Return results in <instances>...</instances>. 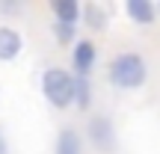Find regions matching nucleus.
<instances>
[{"mask_svg":"<svg viewBox=\"0 0 160 154\" xmlns=\"http://www.w3.org/2000/svg\"><path fill=\"white\" fill-rule=\"evenodd\" d=\"M24 51V36L9 24H0V62H12Z\"/></svg>","mask_w":160,"mask_h":154,"instance_id":"5","label":"nucleus"},{"mask_svg":"<svg viewBox=\"0 0 160 154\" xmlns=\"http://www.w3.org/2000/svg\"><path fill=\"white\" fill-rule=\"evenodd\" d=\"M42 95L51 107L57 110H68L74 104V74L59 65H51V68L42 71Z\"/></svg>","mask_w":160,"mask_h":154,"instance_id":"2","label":"nucleus"},{"mask_svg":"<svg viewBox=\"0 0 160 154\" xmlns=\"http://www.w3.org/2000/svg\"><path fill=\"white\" fill-rule=\"evenodd\" d=\"M74 107L89 110L92 107V83L89 77H74Z\"/></svg>","mask_w":160,"mask_h":154,"instance_id":"10","label":"nucleus"},{"mask_svg":"<svg viewBox=\"0 0 160 154\" xmlns=\"http://www.w3.org/2000/svg\"><path fill=\"white\" fill-rule=\"evenodd\" d=\"M21 3H0V15H18Z\"/></svg>","mask_w":160,"mask_h":154,"instance_id":"12","label":"nucleus"},{"mask_svg":"<svg viewBox=\"0 0 160 154\" xmlns=\"http://www.w3.org/2000/svg\"><path fill=\"white\" fill-rule=\"evenodd\" d=\"M53 15H57L59 24H71V27H77L80 21H83V6L77 3V0H53Z\"/></svg>","mask_w":160,"mask_h":154,"instance_id":"8","label":"nucleus"},{"mask_svg":"<svg viewBox=\"0 0 160 154\" xmlns=\"http://www.w3.org/2000/svg\"><path fill=\"white\" fill-rule=\"evenodd\" d=\"M53 30V39L59 42V45H71V42H77V27H71V24H51Z\"/></svg>","mask_w":160,"mask_h":154,"instance_id":"11","label":"nucleus"},{"mask_svg":"<svg viewBox=\"0 0 160 154\" xmlns=\"http://www.w3.org/2000/svg\"><path fill=\"white\" fill-rule=\"evenodd\" d=\"M0 154H9V142H6V133L0 131Z\"/></svg>","mask_w":160,"mask_h":154,"instance_id":"13","label":"nucleus"},{"mask_svg":"<svg viewBox=\"0 0 160 154\" xmlns=\"http://www.w3.org/2000/svg\"><path fill=\"white\" fill-rule=\"evenodd\" d=\"M98 59V47L92 39H77L74 51H71V65H74V77H89Z\"/></svg>","mask_w":160,"mask_h":154,"instance_id":"4","label":"nucleus"},{"mask_svg":"<svg viewBox=\"0 0 160 154\" xmlns=\"http://www.w3.org/2000/svg\"><path fill=\"white\" fill-rule=\"evenodd\" d=\"M157 12H160V6H157Z\"/></svg>","mask_w":160,"mask_h":154,"instance_id":"14","label":"nucleus"},{"mask_svg":"<svg viewBox=\"0 0 160 154\" xmlns=\"http://www.w3.org/2000/svg\"><path fill=\"white\" fill-rule=\"evenodd\" d=\"M53 154H83V137L74 127H62L53 142Z\"/></svg>","mask_w":160,"mask_h":154,"instance_id":"7","label":"nucleus"},{"mask_svg":"<svg viewBox=\"0 0 160 154\" xmlns=\"http://www.w3.org/2000/svg\"><path fill=\"white\" fill-rule=\"evenodd\" d=\"M83 21L89 24L92 30H98V33H101V30H107V9H104V6H98V3H86L83 6Z\"/></svg>","mask_w":160,"mask_h":154,"instance_id":"9","label":"nucleus"},{"mask_svg":"<svg viewBox=\"0 0 160 154\" xmlns=\"http://www.w3.org/2000/svg\"><path fill=\"white\" fill-rule=\"evenodd\" d=\"M107 77H110V83H113L116 89L133 92V89L148 83V62H145L139 53H133V51L116 53L110 68H107Z\"/></svg>","mask_w":160,"mask_h":154,"instance_id":"1","label":"nucleus"},{"mask_svg":"<svg viewBox=\"0 0 160 154\" xmlns=\"http://www.w3.org/2000/svg\"><path fill=\"white\" fill-rule=\"evenodd\" d=\"M125 15L131 18L133 24H139V27H151L160 12H157V6L151 3V0H128L125 3Z\"/></svg>","mask_w":160,"mask_h":154,"instance_id":"6","label":"nucleus"},{"mask_svg":"<svg viewBox=\"0 0 160 154\" xmlns=\"http://www.w3.org/2000/svg\"><path fill=\"white\" fill-rule=\"evenodd\" d=\"M86 142L95 151L110 154L119 148V137H116V125L110 116H92L89 125H86Z\"/></svg>","mask_w":160,"mask_h":154,"instance_id":"3","label":"nucleus"}]
</instances>
